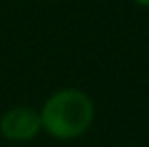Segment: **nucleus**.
<instances>
[{
	"instance_id": "3",
	"label": "nucleus",
	"mask_w": 149,
	"mask_h": 147,
	"mask_svg": "<svg viewBox=\"0 0 149 147\" xmlns=\"http://www.w3.org/2000/svg\"><path fill=\"white\" fill-rule=\"evenodd\" d=\"M137 6H143V8H149V0H133Z\"/></svg>"
},
{
	"instance_id": "1",
	"label": "nucleus",
	"mask_w": 149,
	"mask_h": 147,
	"mask_svg": "<svg viewBox=\"0 0 149 147\" xmlns=\"http://www.w3.org/2000/svg\"><path fill=\"white\" fill-rule=\"evenodd\" d=\"M38 113L47 135L52 139L71 141L91 129L95 121V103L85 91L67 87L47 97Z\"/></svg>"
},
{
	"instance_id": "2",
	"label": "nucleus",
	"mask_w": 149,
	"mask_h": 147,
	"mask_svg": "<svg viewBox=\"0 0 149 147\" xmlns=\"http://www.w3.org/2000/svg\"><path fill=\"white\" fill-rule=\"evenodd\" d=\"M40 133V113L30 105H14L0 117V135L12 143H28Z\"/></svg>"
}]
</instances>
